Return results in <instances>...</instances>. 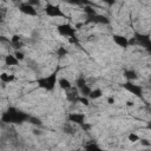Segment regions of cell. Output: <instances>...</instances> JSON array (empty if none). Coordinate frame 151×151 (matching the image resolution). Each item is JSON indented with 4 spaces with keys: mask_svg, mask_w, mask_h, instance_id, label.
I'll return each instance as SVG.
<instances>
[{
    "mask_svg": "<svg viewBox=\"0 0 151 151\" xmlns=\"http://www.w3.org/2000/svg\"><path fill=\"white\" fill-rule=\"evenodd\" d=\"M124 77H125L127 80H130V81L136 80V79L138 78L137 73H136L133 70H127V71H125V72H124Z\"/></svg>",
    "mask_w": 151,
    "mask_h": 151,
    "instance_id": "5bb4252c",
    "label": "cell"
},
{
    "mask_svg": "<svg viewBox=\"0 0 151 151\" xmlns=\"http://www.w3.org/2000/svg\"><path fill=\"white\" fill-rule=\"evenodd\" d=\"M136 39L146 48H150V38L149 35H140V34H136Z\"/></svg>",
    "mask_w": 151,
    "mask_h": 151,
    "instance_id": "30bf717a",
    "label": "cell"
},
{
    "mask_svg": "<svg viewBox=\"0 0 151 151\" xmlns=\"http://www.w3.org/2000/svg\"><path fill=\"white\" fill-rule=\"evenodd\" d=\"M85 151H103L97 144H94V143H90V144H87L86 146H85Z\"/></svg>",
    "mask_w": 151,
    "mask_h": 151,
    "instance_id": "2e32d148",
    "label": "cell"
},
{
    "mask_svg": "<svg viewBox=\"0 0 151 151\" xmlns=\"http://www.w3.org/2000/svg\"><path fill=\"white\" fill-rule=\"evenodd\" d=\"M76 85H77V87H78V88H81L83 86H85V85H86L85 78H83V77L78 78V79H77V81H76Z\"/></svg>",
    "mask_w": 151,
    "mask_h": 151,
    "instance_id": "ffe728a7",
    "label": "cell"
},
{
    "mask_svg": "<svg viewBox=\"0 0 151 151\" xmlns=\"http://www.w3.org/2000/svg\"><path fill=\"white\" fill-rule=\"evenodd\" d=\"M57 29L58 32L64 35V37H70V38H73L74 34H76V28H73L70 24H61V25H58L57 26Z\"/></svg>",
    "mask_w": 151,
    "mask_h": 151,
    "instance_id": "3957f363",
    "label": "cell"
},
{
    "mask_svg": "<svg viewBox=\"0 0 151 151\" xmlns=\"http://www.w3.org/2000/svg\"><path fill=\"white\" fill-rule=\"evenodd\" d=\"M20 12H22V13L26 14V15H31V17L37 15V9H35L32 5H29V4H24V5H21V6H20Z\"/></svg>",
    "mask_w": 151,
    "mask_h": 151,
    "instance_id": "ba28073f",
    "label": "cell"
},
{
    "mask_svg": "<svg viewBox=\"0 0 151 151\" xmlns=\"http://www.w3.org/2000/svg\"><path fill=\"white\" fill-rule=\"evenodd\" d=\"M27 122H29L31 124H33V125H41V120L39 119V118H37V117H28V120Z\"/></svg>",
    "mask_w": 151,
    "mask_h": 151,
    "instance_id": "ac0fdd59",
    "label": "cell"
},
{
    "mask_svg": "<svg viewBox=\"0 0 151 151\" xmlns=\"http://www.w3.org/2000/svg\"><path fill=\"white\" fill-rule=\"evenodd\" d=\"M142 145H145V146H150V142L147 139H142Z\"/></svg>",
    "mask_w": 151,
    "mask_h": 151,
    "instance_id": "484cf974",
    "label": "cell"
},
{
    "mask_svg": "<svg viewBox=\"0 0 151 151\" xmlns=\"http://www.w3.org/2000/svg\"><path fill=\"white\" fill-rule=\"evenodd\" d=\"M18 63L19 61L17 60V58L12 54H8V55L5 57V64L7 66H15V65H18Z\"/></svg>",
    "mask_w": 151,
    "mask_h": 151,
    "instance_id": "7c38bea8",
    "label": "cell"
},
{
    "mask_svg": "<svg viewBox=\"0 0 151 151\" xmlns=\"http://www.w3.org/2000/svg\"><path fill=\"white\" fill-rule=\"evenodd\" d=\"M107 103H109V104H114V98L109 97V98H107Z\"/></svg>",
    "mask_w": 151,
    "mask_h": 151,
    "instance_id": "4316f807",
    "label": "cell"
},
{
    "mask_svg": "<svg viewBox=\"0 0 151 151\" xmlns=\"http://www.w3.org/2000/svg\"><path fill=\"white\" fill-rule=\"evenodd\" d=\"M84 12L87 14V17H91V15L96 14V9H93L91 6H85V8H84Z\"/></svg>",
    "mask_w": 151,
    "mask_h": 151,
    "instance_id": "d6986e66",
    "label": "cell"
},
{
    "mask_svg": "<svg viewBox=\"0 0 151 151\" xmlns=\"http://www.w3.org/2000/svg\"><path fill=\"white\" fill-rule=\"evenodd\" d=\"M77 101H79V103H81L83 105H85V106H88V104H90V101H88V99H87V97H78L77 98Z\"/></svg>",
    "mask_w": 151,
    "mask_h": 151,
    "instance_id": "44dd1931",
    "label": "cell"
},
{
    "mask_svg": "<svg viewBox=\"0 0 151 151\" xmlns=\"http://www.w3.org/2000/svg\"><path fill=\"white\" fill-rule=\"evenodd\" d=\"M87 19H88V21L94 22V24H109L110 22L109 18H106L104 15H100V14H97V13L91 15V17H87Z\"/></svg>",
    "mask_w": 151,
    "mask_h": 151,
    "instance_id": "52a82bcc",
    "label": "cell"
},
{
    "mask_svg": "<svg viewBox=\"0 0 151 151\" xmlns=\"http://www.w3.org/2000/svg\"><path fill=\"white\" fill-rule=\"evenodd\" d=\"M14 78H15V77H14L13 74H8V73H1V74H0V80H1L4 84H8V83L13 81Z\"/></svg>",
    "mask_w": 151,
    "mask_h": 151,
    "instance_id": "4fadbf2b",
    "label": "cell"
},
{
    "mask_svg": "<svg viewBox=\"0 0 151 151\" xmlns=\"http://www.w3.org/2000/svg\"><path fill=\"white\" fill-rule=\"evenodd\" d=\"M14 57L17 58V60H18V61H19V60H22V59L25 58L24 53H22V52H20V51H17V52L14 53Z\"/></svg>",
    "mask_w": 151,
    "mask_h": 151,
    "instance_id": "cb8c5ba5",
    "label": "cell"
},
{
    "mask_svg": "<svg viewBox=\"0 0 151 151\" xmlns=\"http://www.w3.org/2000/svg\"><path fill=\"white\" fill-rule=\"evenodd\" d=\"M124 87L131 92L132 94H134L136 97H142V93H143V88L140 85H136V84H132L131 81H127L124 84Z\"/></svg>",
    "mask_w": 151,
    "mask_h": 151,
    "instance_id": "5b68a950",
    "label": "cell"
},
{
    "mask_svg": "<svg viewBox=\"0 0 151 151\" xmlns=\"http://www.w3.org/2000/svg\"><path fill=\"white\" fill-rule=\"evenodd\" d=\"M0 20H1V14H0Z\"/></svg>",
    "mask_w": 151,
    "mask_h": 151,
    "instance_id": "f1b7e54d",
    "label": "cell"
},
{
    "mask_svg": "<svg viewBox=\"0 0 151 151\" xmlns=\"http://www.w3.org/2000/svg\"><path fill=\"white\" fill-rule=\"evenodd\" d=\"M28 114L24 113L21 111H18L15 107H9L6 112L2 113L1 120L7 124H21L26 120H28Z\"/></svg>",
    "mask_w": 151,
    "mask_h": 151,
    "instance_id": "6da1fadb",
    "label": "cell"
},
{
    "mask_svg": "<svg viewBox=\"0 0 151 151\" xmlns=\"http://www.w3.org/2000/svg\"><path fill=\"white\" fill-rule=\"evenodd\" d=\"M57 54H58V57H65L67 54V50L65 47H59L57 50Z\"/></svg>",
    "mask_w": 151,
    "mask_h": 151,
    "instance_id": "7402d4cb",
    "label": "cell"
},
{
    "mask_svg": "<svg viewBox=\"0 0 151 151\" xmlns=\"http://www.w3.org/2000/svg\"><path fill=\"white\" fill-rule=\"evenodd\" d=\"M79 91H80V93H81V96H83V97H88L92 90H91L87 85H85V86H83L81 88H79Z\"/></svg>",
    "mask_w": 151,
    "mask_h": 151,
    "instance_id": "e0dca14e",
    "label": "cell"
},
{
    "mask_svg": "<svg viewBox=\"0 0 151 151\" xmlns=\"http://www.w3.org/2000/svg\"><path fill=\"white\" fill-rule=\"evenodd\" d=\"M58 85H59L63 90H65V91H67V90H70V88L72 87L70 80H67L66 78H60V79L58 80Z\"/></svg>",
    "mask_w": 151,
    "mask_h": 151,
    "instance_id": "8fae6325",
    "label": "cell"
},
{
    "mask_svg": "<svg viewBox=\"0 0 151 151\" xmlns=\"http://www.w3.org/2000/svg\"><path fill=\"white\" fill-rule=\"evenodd\" d=\"M126 105H127V106H133V103H132V101H127Z\"/></svg>",
    "mask_w": 151,
    "mask_h": 151,
    "instance_id": "83f0119b",
    "label": "cell"
},
{
    "mask_svg": "<svg viewBox=\"0 0 151 151\" xmlns=\"http://www.w3.org/2000/svg\"><path fill=\"white\" fill-rule=\"evenodd\" d=\"M103 96V92H101V90H99V88H96V90H93V91H91V93H90V98L91 99H98V98H100Z\"/></svg>",
    "mask_w": 151,
    "mask_h": 151,
    "instance_id": "9a60e30c",
    "label": "cell"
},
{
    "mask_svg": "<svg viewBox=\"0 0 151 151\" xmlns=\"http://www.w3.org/2000/svg\"><path fill=\"white\" fill-rule=\"evenodd\" d=\"M11 40H12V42H13V44H18V42L20 41V37H19V35H13Z\"/></svg>",
    "mask_w": 151,
    "mask_h": 151,
    "instance_id": "d4e9b609",
    "label": "cell"
},
{
    "mask_svg": "<svg viewBox=\"0 0 151 151\" xmlns=\"http://www.w3.org/2000/svg\"><path fill=\"white\" fill-rule=\"evenodd\" d=\"M127 138H129V140H130L131 143H136V142L139 140V137H138L136 133H130V134L127 136Z\"/></svg>",
    "mask_w": 151,
    "mask_h": 151,
    "instance_id": "603a6c76",
    "label": "cell"
},
{
    "mask_svg": "<svg viewBox=\"0 0 151 151\" xmlns=\"http://www.w3.org/2000/svg\"><path fill=\"white\" fill-rule=\"evenodd\" d=\"M85 114L84 113H70L68 114V120L71 123H76V124H79V125H83L85 123Z\"/></svg>",
    "mask_w": 151,
    "mask_h": 151,
    "instance_id": "8992f818",
    "label": "cell"
},
{
    "mask_svg": "<svg viewBox=\"0 0 151 151\" xmlns=\"http://www.w3.org/2000/svg\"><path fill=\"white\" fill-rule=\"evenodd\" d=\"M45 13L48 15V17H52V18H60V17H64V13L63 11L60 9L59 6H54V5H51L48 4L45 8Z\"/></svg>",
    "mask_w": 151,
    "mask_h": 151,
    "instance_id": "277c9868",
    "label": "cell"
},
{
    "mask_svg": "<svg viewBox=\"0 0 151 151\" xmlns=\"http://www.w3.org/2000/svg\"><path fill=\"white\" fill-rule=\"evenodd\" d=\"M0 60H1V55H0Z\"/></svg>",
    "mask_w": 151,
    "mask_h": 151,
    "instance_id": "f546056e",
    "label": "cell"
},
{
    "mask_svg": "<svg viewBox=\"0 0 151 151\" xmlns=\"http://www.w3.org/2000/svg\"><path fill=\"white\" fill-rule=\"evenodd\" d=\"M37 83H38L39 87H41L46 91H52L55 87V84H57V72H53V73H51L50 76H46V77L39 78Z\"/></svg>",
    "mask_w": 151,
    "mask_h": 151,
    "instance_id": "7a4b0ae2",
    "label": "cell"
},
{
    "mask_svg": "<svg viewBox=\"0 0 151 151\" xmlns=\"http://www.w3.org/2000/svg\"><path fill=\"white\" fill-rule=\"evenodd\" d=\"M113 40H114V42H116L118 46H120V47H123V48H126L127 45H129L127 38H125V37H123V35H119V34H114V35H113Z\"/></svg>",
    "mask_w": 151,
    "mask_h": 151,
    "instance_id": "9c48e42d",
    "label": "cell"
}]
</instances>
